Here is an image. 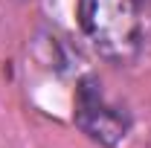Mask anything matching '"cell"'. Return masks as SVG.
Returning <instances> with one entry per match:
<instances>
[{
	"label": "cell",
	"instance_id": "6da1fadb",
	"mask_svg": "<svg viewBox=\"0 0 151 148\" xmlns=\"http://www.w3.org/2000/svg\"><path fill=\"white\" fill-rule=\"evenodd\" d=\"M78 26L105 61L137 64L151 52V0H78Z\"/></svg>",
	"mask_w": 151,
	"mask_h": 148
},
{
	"label": "cell",
	"instance_id": "7a4b0ae2",
	"mask_svg": "<svg viewBox=\"0 0 151 148\" xmlns=\"http://www.w3.org/2000/svg\"><path fill=\"white\" fill-rule=\"evenodd\" d=\"M76 125L99 145H116L131 128V116L105 93L99 78H84L76 90Z\"/></svg>",
	"mask_w": 151,
	"mask_h": 148
}]
</instances>
